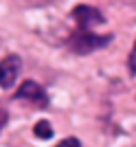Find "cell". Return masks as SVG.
<instances>
[{"mask_svg":"<svg viewBox=\"0 0 136 147\" xmlns=\"http://www.w3.org/2000/svg\"><path fill=\"white\" fill-rule=\"evenodd\" d=\"M57 147H81V143L77 141V138H64Z\"/></svg>","mask_w":136,"mask_h":147,"instance_id":"6","label":"cell"},{"mask_svg":"<svg viewBox=\"0 0 136 147\" xmlns=\"http://www.w3.org/2000/svg\"><path fill=\"white\" fill-rule=\"evenodd\" d=\"M0 88H2V68H0Z\"/></svg>","mask_w":136,"mask_h":147,"instance_id":"9","label":"cell"},{"mask_svg":"<svg viewBox=\"0 0 136 147\" xmlns=\"http://www.w3.org/2000/svg\"><path fill=\"white\" fill-rule=\"evenodd\" d=\"M0 68H2V88H9L13 86V81L18 79V73H20V57L18 55H9L5 61H0Z\"/></svg>","mask_w":136,"mask_h":147,"instance_id":"4","label":"cell"},{"mask_svg":"<svg viewBox=\"0 0 136 147\" xmlns=\"http://www.w3.org/2000/svg\"><path fill=\"white\" fill-rule=\"evenodd\" d=\"M15 99H20V101H31V103H35V105H46V101H48V99H46V92L42 90V86L33 79H24L20 84V88L15 90Z\"/></svg>","mask_w":136,"mask_h":147,"instance_id":"3","label":"cell"},{"mask_svg":"<svg viewBox=\"0 0 136 147\" xmlns=\"http://www.w3.org/2000/svg\"><path fill=\"white\" fill-rule=\"evenodd\" d=\"M33 132H35V136H37V138H42V141H48L50 136H53V127H50V123H48V121H44V119L35 123Z\"/></svg>","mask_w":136,"mask_h":147,"instance_id":"5","label":"cell"},{"mask_svg":"<svg viewBox=\"0 0 136 147\" xmlns=\"http://www.w3.org/2000/svg\"><path fill=\"white\" fill-rule=\"evenodd\" d=\"M7 123V112L2 110V105H0V129H2V125Z\"/></svg>","mask_w":136,"mask_h":147,"instance_id":"8","label":"cell"},{"mask_svg":"<svg viewBox=\"0 0 136 147\" xmlns=\"http://www.w3.org/2000/svg\"><path fill=\"white\" fill-rule=\"evenodd\" d=\"M73 18H75V22L79 24L81 31H90L92 26L103 24L105 22L103 13H101L97 7H92V5H77L75 11H73Z\"/></svg>","mask_w":136,"mask_h":147,"instance_id":"2","label":"cell"},{"mask_svg":"<svg viewBox=\"0 0 136 147\" xmlns=\"http://www.w3.org/2000/svg\"><path fill=\"white\" fill-rule=\"evenodd\" d=\"M108 42H112V35H97V33H90V31H79L70 37V51H75L77 55H88L97 49H103L108 46Z\"/></svg>","mask_w":136,"mask_h":147,"instance_id":"1","label":"cell"},{"mask_svg":"<svg viewBox=\"0 0 136 147\" xmlns=\"http://www.w3.org/2000/svg\"><path fill=\"white\" fill-rule=\"evenodd\" d=\"M130 73L136 75V42H134V49H132V55H130Z\"/></svg>","mask_w":136,"mask_h":147,"instance_id":"7","label":"cell"}]
</instances>
